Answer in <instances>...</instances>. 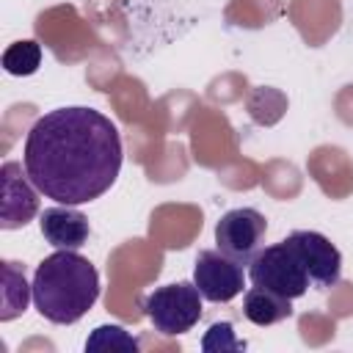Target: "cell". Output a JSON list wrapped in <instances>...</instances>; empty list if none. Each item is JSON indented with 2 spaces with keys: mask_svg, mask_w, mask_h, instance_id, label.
<instances>
[{
  "mask_svg": "<svg viewBox=\"0 0 353 353\" xmlns=\"http://www.w3.org/2000/svg\"><path fill=\"white\" fill-rule=\"evenodd\" d=\"M116 124L85 105L55 108L33 121L22 163L30 182L58 204H88L113 188L121 171Z\"/></svg>",
  "mask_w": 353,
  "mask_h": 353,
  "instance_id": "6da1fadb",
  "label": "cell"
},
{
  "mask_svg": "<svg viewBox=\"0 0 353 353\" xmlns=\"http://www.w3.org/2000/svg\"><path fill=\"white\" fill-rule=\"evenodd\" d=\"M30 287L33 303L44 320L72 325L97 303L99 273L74 248H58L39 262Z\"/></svg>",
  "mask_w": 353,
  "mask_h": 353,
  "instance_id": "7a4b0ae2",
  "label": "cell"
},
{
  "mask_svg": "<svg viewBox=\"0 0 353 353\" xmlns=\"http://www.w3.org/2000/svg\"><path fill=\"white\" fill-rule=\"evenodd\" d=\"M248 279H251V284L279 292L290 301L306 295V290L312 287L309 270L287 237L281 243H273L254 254V259L248 262Z\"/></svg>",
  "mask_w": 353,
  "mask_h": 353,
  "instance_id": "3957f363",
  "label": "cell"
},
{
  "mask_svg": "<svg viewBox=\"0 0 353 353\" xmlns=\"http://www.w3.org/2000/svg\"><path fill=\"white\" fill-rule=\"evenodd\" d=\"M143 314L163 336L185 334L201 317V292L193 281L157 287L143 298Z\"/></svg>",
  "mask_w": 353,
  "mask_h": 353,
  "instance_id": "277c9868",
  "label": "cell"
},
{
  "mask_svg": "<svg viewBox=\"0 0 353 353\" xmlns=\"http://www.w3.org/2000/svg\"><path fill=\"white\" fill-rule=\"evenodd\" d=\"M265 232H268V221L259 210L234 207V210L223 212L221 221L215 223V243H218V251L248 265L254 259V254L259 251Z\"/></svg>",
  "mask_w": 353,
  "mask_h": 353,
  "instance_id": "5b68a950",
  "label": "cell"
},
{
  "mask_svg": "<svg viewBox=\"0 0 353 353\" xmlns=\"http://www.w3.org/2000/svg\"><path fill=\"white\" fill-rule=\"evenodd\" d=\"M243 262L232 259L223 251H199L196 262H193V284L199 287L204 301L212 303H229L232 298H237L243 292Z\"/></svg>",
  "mask_w": 353,
  "mask_h": 353,
  "instance_id": "8992f818",
  "label": "cell"
},
{
  "mask_svg": "<svg viewBox=\"0 0 353 353\" xmlns=\"http://www.w3.org/2000/svg\"><path fill=\"white\" fill-rule=\"evenodd\" d=\"M39 212V188L30 182L22 163H3L0 168V226L19 229Z\"/></svg>",
  "mask_w": 353,
  "mask_h": 353,
  "instance_id": "52a82bcc",
  "label": "cell"
},
{
  "mask_svg": "<svg viewBox=\"0 0 353 353\" xmlns=\"http://www.w3.org/2000/svg\"><path fill=\"white\" fill-rule=\"evenodd\" d=\"M287 240L295 245L298 256L303 259V265L309 270V279H312V287L328 290L339 281L342 254L325 234L312 232V229H298V232H290Z\"/></svg>",
  "mask_w": 353,
  "mask_h": 353,
  "instance_id": "ba28073f",
  "label": "cell"
},
{
  "mask_svg": "<svg viewBox=\"0 0 353 353\" xmlns=\"http://www.w3.org/2000/svg\"><path fill=\"white\" fill-rule=\"evenodd\" d=\"M41 234L44 240L52 245V248H80L88 234H91V226H88V218L74 210L72 204H55V207H47L41 212Z\"/></svg>",
  "mask_w": 353,
  "mask_h": 353,
  "instance_id": "9c48e42d",
  "label": "cell"
},
{
  "mask_svg": "<svg viewBox=\"0 0 353 353\" xmlns=\"http://www.w3.org/2000/svg\"><path fill=\"white\" fill-rule=\"evenodd\" d=\"M243 314L254 323V325H273V323H281L292 314V306H290V298L279 295V292H270L265 287H251L245 290L243 295Z\"/></svg>",
  "mask_w": 353,
  "mask_h": 353,
  "instance_id": "30bf717a",
  "label": "cell"
},
{
  "mask_svg": "<svg viewBox=\"0 0 353 353\" xmlns=\"http://www.w3.org/2000/svg\"><path fill=\"white\" fill-rule=\"evenodd\" d=\"M33 287L25 281V270L17 262H3V295H0V320L8 323L28 309Z\"/></svg>",
  "mask_w": 353,
  "mask_h": 353,
  "instance_id": "8fae6325",
  "label": "cell"
},
{
  "mask_svg": "<svg viewBox=\"0 0 353 353\" xmlns=\"http://www.w3.org/2000/svg\"><path fill=\"white\" fill-rule=\"evenodd\" d=\"M41 63V47L33 41V39H25V41H14L6 52H3V69L8 74H17V77H25V74H33Z\"/></svg>",
  "mask_w": 353,
  "mask_h": 353,
  "instance_id": "7c38bea8",
  "label": "cell"
},
{
  "mask_svg": "<svg viewBox=\"0 0 353 353\" xmlns=\"http://www.w3.org/2000/svg\"><path fill=\"white\" fill-rule=\"evenodd\" d=\"M138 339L121 325H99L85 339V350H130L138 353Z\"/></svg>",
  "mask_w": 353,
  "mask_h": 353,
  "instance_id": "4fadbf2b",
  "label": "cell"
},
{
  "mask_svg": "<svg viewBox=\"0 0 353 353\" xmlns=\"http://www.w3.org/2000/svg\"><path fill=\"white\" fill-rule=\"evenodd\" d=\"M201 347H204L207 353H215V350L223 353V350H245V342L234 336L232 323H212L210 331H207L204 339H201Z\"/></svg>",
  "mask_w": 353,
  "mask_h": 353,
  "instance_id": "5bb4252c",
  "label": "cell"
}]
</instances>
